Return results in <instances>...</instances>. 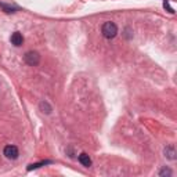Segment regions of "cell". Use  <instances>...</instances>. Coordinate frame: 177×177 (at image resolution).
<instances>
[{"instance_id": "obj_1", "label": "cell", "mask_w": 177, "mask_h": 177, "mask_svg": "<svg viewBox=\"0 0 177 177\" xmlns=\"http://www.w3.org/2000/svg\"><path fill=\"white\" fill-rule=\"evenodd\" d=\"M101 32H102V36L105 39H114L118 35V26H116L115 22H111V21L104 22Z\"/></svg>"}, {"instance_id": "obj_2", "label": "cell", "mask_w": 177, "mask_h": 177, "mask_svg": "<svg viewBox=\"0 0 177 177\" xmlns=\"http://www.w3.org/2000/svg\"><path fill=\"white\" fill-rule=\"evenodd\" d=\"M24 61H25L28 65H30V67H36V65H39V62H40V54H39L38 51H28V53L24 55Z\"/></svg>"}, {"instance_id": "obj_3", "label": "cell", "mask_w": 177, "mask_h": 177, "mask_svg": "<svg viewBox=\"0 0 177 177\" xmlns=\"http://www.w3.org/2000/svg\"><path fill=\"white\" fill-rule=\"evenodd\" d=\"M3 154L7 159H17L18 155H20V151L15 145H6L4 149H3Z\"/></svg>"}, {"instance_id": "obj_4", "label": "cell", "mask_w": 177, "mask_h": 177, "mask_svg": "<svg viewBox=\"0 0 177 177\" xmlns=\"http://www.w3.org/2000/svg\"><path fill=\"white\" fill-rule=\"evenodd\" d=\"M11 43L17 47H20L22 43H24V36H22L21 32H14V33L11 35Z\"/></svg>"}, {"instance_id": "obj_5", "label": "cell", "mask_w": 177, "mask_h": 177, "mask_svg": "<svg viewBox=\"0 0 177 177\" xmlns=\"http://www.w3.org/2000/svg\"><path fill=\"white\" fill-rule=\"evenodd\" d=\"M78 160H79L83 166H86V168H90V166H91V159H90V156H89L86 152H82L79 155V158H78Z\"/></svg>"}, {"instance_id": "obj_6", "label": "cell", "mask_w": 177, "mask_h": 177, "mask_svg": "<svg viewBox=\"0 0 177 177\" xmlns=\"http://www.w3.org/2000/svg\"><path fill=\"white\" fill-rule=\"evenodd\" d=\"M165 156L170 160L176 159V149H174V145H168L165 148Z\"/></svg>"}, {"instance_id": "obj_7", "label": "cell", "mask_w": 177, "mask_h": 177, "mask_svg": "<svg viewBox=\"0 0 177 177\" xmlns=\"http://www.w3.org/2000/svg\"><path fill=\"white\" fill-rule=\"evenodd\" d=\"M0 9L3 10L4 13H7V14H11V13H15L17 11V7H14V6H11V4H6V3H3V1H0Z\"/></svg>"}, {"instance_id": "obj_8", "label": "cell", "mask_w": 177, "mask_h": 177, "mask_svg": "<svg viewBox=\"0 0 177 177\" xmlns=\"http://www.w3.org/2000/svg\"><path fill=\"white\" fill-rule=\"evenodd\" d=\"M49 163H51V160H42V162H39V163H32V165H29L28 166V170H33V169H39L40 166H44V165H49Z\"/></svg>"}, {"instance_id": "obj_9", "label": "cell", "mask_w": 177, "mask_h": 177, "mask_svg": "<svg viewBox=\"0 0 177 177\" xmlns=\"http://www.w3.org/2000/svg\"><path fill=\"white\" fill-rule=\"evenodd\" d=\"M40 110H42L43 112H46V114H50L51 111H53V108L49 105V102L47 101H42L40 102Z\"/></svg>"}, {"instance_id": "obj_10", "label": "cell", "mask_w": 177, "mask_h": 177, "mask_svg": "<svg viewBox=\"0 0 177 177\" xmlns=\"http://www.w3.org/2000/svg\"><path fill=\"white\" fill-rule=\"evenodd\" d=\"M172 174H173V173H172V170H170L169 168H163V169H162V170L159 172V176H160V177H163V176L170 177Z\"/></svg>"}, {"instance_id": "obj_11", "label": "cell", "mask_w": 177, "mask_h": 177, "mask_svg": "<svg viewBox=\"0 0 177 177\" xmlns=\"http://www.w3.org/2000/svg\"><path fill=\"white\" fill-rule=\"evenodd\" d=\"M163 7H165V9H166V10H168V11H169V13H174V10H173L172 9V7H170V6H169V3H168V0H166V1H165V3H163Z\"/></svg>"}]
</instances>
